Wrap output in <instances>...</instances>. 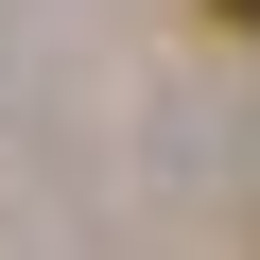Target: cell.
Here are the masks:
<instances>
[{
	"instance_id": "1",
	"label": "cell",
	"mask_w": 260,
	"mask_h": 260,
	"mask_svg": "<svg viewBox=\"0 0 260 260\" xmlns=\"http://www.w3.org/2000/svg\"><path fill=\"white\" fill-rule=\"evenodd\" d=\"M208 18H225V35H260V0H208Z\"/></svg>"
}]
</instances>
